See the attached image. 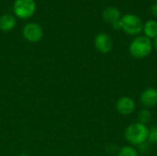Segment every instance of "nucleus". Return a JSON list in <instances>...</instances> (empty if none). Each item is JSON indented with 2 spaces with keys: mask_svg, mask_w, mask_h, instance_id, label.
I'll use <instances>...</instances> for the list:
<instances>
[{
  "mask_svg": "<svg viewBox=\"0 0 157 156\" xmlns=\"http://www.w3.org/2000/svg\"><path fill=\"white\" fill-rule=\"evenodd\" d=\"M149 129L146 125L140 122L130 124L124 131L125 140L132 146H140L148 140Z\"/></svg>",
  "mask_w": 157,
  "mask_h": 156,
  "instance_id": "1",
  "label": "nucleus"
},
{
  "mask_svg": "<svg viewBox=\"0 0 157 156\" xmlns=\"http://www.w3.org/2000/svg\"><path fill=\"white\" fill-rule=\"evenodd\" d=\"M153 48V42L149 38L144 35L137 36L131 42L129 46V52L136 59H143L151 54Z\"/></svg>",
  "mask_w": 157,
  "mask_h": 156,
  "instance_id": "2",
  "label": "nucleus"
},
{
  "mask_svg": "<svg viewBox=\"0 0 157 156\" xmlns=\"http://www.w3.org/2000/svg\"><path fill=\"white\" fill-rule=\"evenodd\" d=\"M121 29L128 35L137 36L144 29L143 20L134 14H126L121 18Z\"/></svg>",
  "mask_w": 157,
  "mask_h": 156,
  "instance_id": "3",
  "label": "nucleus"
},
{
  "mask_svg": "<svg viewBox=\"0 0 157 156\" xmlns=\"http://www.w3.org/2000/svg\"><path fill=\"white\" fill-rule=\"evenodd\" d=\"M36 7L34 0H16L13 5V11L17 17L27 19L34 15Z\"/></svg>",
  "mask_w": 157,
  "mask_h": 156,
  "instance_id": "4",
  "label": "nucleus"
},
{
  "mask_svg": "<svg viewBox=\"0 0 157 156\" xmlns=\"http://www.w3.org/2000/svg\"><path fill=\"white\" fill-rule=\"evenodd\" d=\"M23 37L29 42H38L43 37V30L39 24L29 23L22 30Z\"/></svg>",
  "mask_w": 157,
  "mask_h": 156,
  "instance_id": "5",
  "label": "nucleus"
},
{
  "mask_svg": "<svg viewBox=\"0 0 157 156\" xmlns=\"http://www.w3.org/2000/svg\"><path fill=\"white\" fill-rule=\"evenodd\" d=\"M95 47L101 53H109L113 48V41L107 33H99L95 38Z\"/></svg>",
  "mask_w": 157,
  "mask_h": 156,
  "instance_id": "6",
  "label": "nucleus"
},
{
  "mask_svg": "<svg viewBox=\"0 0 157 156\" xmlns=\"http://www.w3.org/2000/svg\"><path fill=\"white\" fill-rule=\"evenodd\" d=\"M136 108L135 102L130 97H121L116 102V109L121 115H131Z\"/></svg>",
  "mask_w": 157,
  "mask_h": 156,
  "instance_id": "7",
  "label": "nucleus"
},
{
  "mask_svg": "<svg viewBox=\"0 0 157 156\" xmlns=\"http://www.w3.org/2000/svg\"><path fill=\"white\" fill-rule=\"evenodd\" d=\"M140 102L147 108H153L157 105V89L148 87L144 89L140 96Z\"/></svg>",
  "mask_w": 157,
  "mask_h": 156,
  "instance_id": "8",
  "label": "nucleus"
},
{
  "mask_svg": "<svg viewBox=\"0 0 157 156\" xmlns=\"http://www.w3.org/2000/svg\"><path fill=\"white\" fill-rule=\"evenodd\" d=\"M102 17L105 21L109 22L111 24L116 21L121 20V18L120 10L114 6H109V7H107L106 9H104V11L102 13Z\"/></svg>",
  "mask_w": 157,
  "mask_h": 156,
  "instance_id": "9",
  "label": "nucleus"
},
{
  "mask_svg": "<svg viewBox=\"0 0 157 156\" xmlns=\"http://www.w3.org/2000/svg\"><path fill=\"white\" fill-rule=\"evenodd\" d=\"M16 26V18L10 14H5L0 17V29L3 31H10Z\"/></svg>",
  "mask_w": 157,
  "mask_h": 156,
  "instance_id": "10",
  "label": "nucleus"
},
{
  "mask_svg": "<svg viewBox=\"0 0 157 156\" xmlns=\"http://www.w3.org/2000/svg\"><path fill=\"white\" fill-rule=\"evenodd\" d=\"M143 31L144 36L151 39H155L157 37V21L154 19H149L144 24Z\"/></svg>",
  "mask_w": 157,
  "mask_h": 156,
  "instance_id": "11",
  "label": "nucleus"
},
{
  "mask_svg": "<svg viewBox=\"0 0 157 156\" xmlns=\"http://www.w3.org/2000/svg\"><path fill=\"white\" fill-rule=\"evenodd\" d=\"M118 156H139V152L132 145H125L119 150Z\"/></svg>",
  "mask_w": 157,
  "mask_h": 156,
  "instance_id": "12",
  "label": "nucleus"
},
{
  "mask_svg": "<svg viewBox=\"0 0 157 156\" xmlns=\"http://www.w3.org/2000/svg\"><path fill=\"white\" fill-rule=\"evenodd\" d=\"M151 118H152V113H151V111L149 109H147V108L142 109L138 114V120H139L138 122L146 125L147 123L150 122Z\"/></svg>",
  "mask_w": 157,
  "mask_h": 156,
  "instance_id": "13",
  "label": "nucleus"
},
{
  "mask_svg": "<svg viewBox=\"0 0 157 156\" xmlns=\"http://www.w3.org/2000/svg\"><path fill=\"white\" fill-rule=\"evenodd\" d=\"M148 140L152 143H157V125H155L151 129H149Z\"/></svg>",
  "mask_w": 157,
  "mask_h": 156,
  "instance_id": "14",
  "label": "nucleus"
},
{
  "mask_svg": "<svg viewBox=\"0 0 157 156\" xmlns=\"http://www.w3.org/2000/svg\"><path fill=\"white\" fill-rule=\"evenodd\" d=\"M151 13L155 16V17H157V2L153 4L152 7H151Z\"/></svg>",
  "mask_w": 157,
  "mask_h": 156,
  "instance_id": "15",
  "label": "nucleus"
},
{
  "mask_svg": "<svg viewBox=\"0 0 157 156\" xmlns=\"http://www.w3.org/2000/svg\"><path fill=\"white\" fill-rule=\"evenodd\" d=\"M112 27H113V29H121V20H119V21H116V22L112 23Z\"/></svg>",
  "mask_w": 157,
  "mask_h": 156,
  "instance_id": "16",
  "label": "nucleus"
},
{
  "mask_svg": "<svg viewBox=\"0 0 157 156\" xmlns=\"http://www.w3.org/2000/svg\"><path fill=\"white\" fill-rule=\"evenodd\" d=\"M153 47L155 49V51H157V37L154 39V42H153Z\"/></svg>",
  "mask_w": 157,
  "mask_h": 156,
  "instance_id": "17",
  "label": "nucleus"
},
{
  "mask_svg": "<svg viewBox=\"0 0 157 156\" xmlns=\"http://www.w3.org/2000/svg\"><path fill=\"white\" fill-rule=\"evenodd\" d=\"M20 156H28V155H27V154H21Z\"/></svg>",
  "mask_w": 157,
  "mask_h": 156,
  "instance_id": "18",
  "label": "nucleus"
}]
</instances>
